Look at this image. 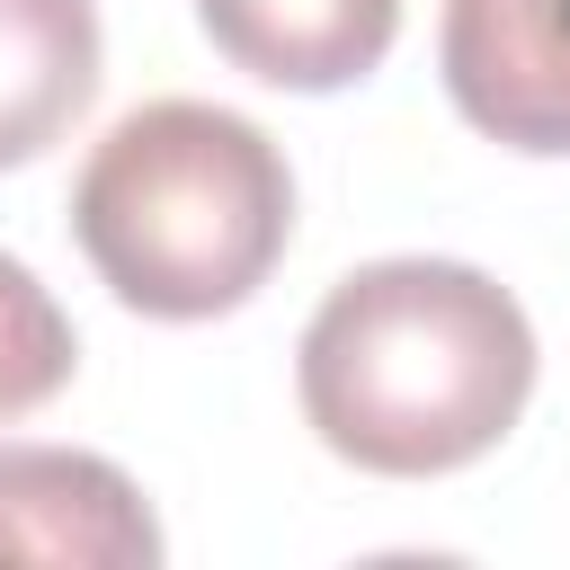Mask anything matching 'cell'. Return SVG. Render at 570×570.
I'll list each match as a JSON object with an SVG mask.
<instances>
[{
  "instance_id": "1",
  "label": "cell",
  "mask_w": 570,
  "mask_h": 570,
  "mask_svg": "<svg viewBox=\"0 0 570 570\" xmlns=\"http://www.w3.org/2000/svg\"><path fill=\"white\" fill-rule=\"evenodd\" d=\"M294 383L338 463L428 481L517 428L534 392V330L517 294L463 258H374L321 294Z\"/></svg>"
},
{
  "instance_id": "2",
  "label": "cell",
  "mask_w": 570,
  "mask_h": 570,
  "mask_svg": "<svg viewBox=\"0 0 570 570\" xmlns=\"http://www.w3.org/2000/svg\"><path fill=\"white\" fill-rule=\"evenodd\" d=\"M71 240L142 321H214L267 285L294 240L285 151L205 98H151L71 178Z\"/></svg>"
},
{
  "instance_id": "3",
  "label": "cell",
  "mask_w": 570,
  "mask_h": 570,
  "mask_svg": "<svg viewBox=\"0 0 570 570\" xmlns=\"http://www.w3.org/2000/svg\"><path fill=\"white\" fill-rule=\"evenodd\" d=\"M445 98L508 151H570V0H445Z\"/></svg>"
},
{
  "instance_id": "4",
  "label": "cell",
  "mask_w": 570,
  "mask_h": 570,
  "mask_svg": "<svg viewBox=\"0 0 570 570\" xmlns=\"http://www.w3.org/2000/svg\"><path fill=\"white\" fill-rule=\"evenodd\" d=\"M0 561L62 570H151L160 525L142 490L80 445H0Z\"/></svg>"
},
{
  "instance_id": "5",
  "label": "cell",
  "mask_w": 570,
  "mask_h": 570,
  "mask_svg": "<svg viewBox=\"0 0 570 570\" xmlns=\"http://www.w3.org/2000/svg\"><path fill=\"white\" fill-rule=\"evenodd\" d=\"M196 18L232 71L303 98L365 80L401 36V0H196Z\"/></svg>"
},
{
  "instance_id": "6",
  "label": "cell",
  "mask_w": 570,
  "mask_h": 570,
  "mask_svg": "<svg viewBox=\"0 0 570 570\" xmlns=\"http://www.w3.org/2000/svg\"><path fill=\"white\" fill-rule=\"evenodd\" d=\"M89 98H98V9L0 0V169L62 142Z\"/></svg>"
},
{
  "instance_id": "7",
  "label": "cell",
  "mask_w": 570,
  "mask_h": 570,
  "mask_svg": "<svg viewBox=\"0 0 570 570\" xmlns=\"http://www.w3.org/2000/svg\"><path fill=\"white\" fill-rule=\"evenodd\" d=\"M71 356H80V338H71L62 303L36 285V267H18L0 249V419L45 410L71 383Z\"/></svg>"
}]
</instances>
